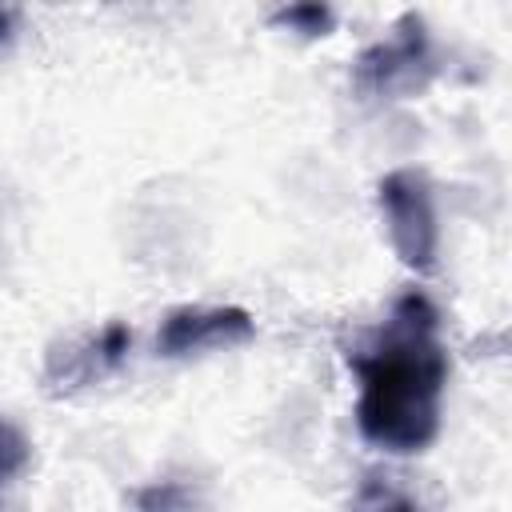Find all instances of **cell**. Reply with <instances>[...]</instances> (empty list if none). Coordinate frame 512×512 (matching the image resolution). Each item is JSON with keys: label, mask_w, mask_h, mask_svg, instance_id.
Segmentation results:
<instances>
[{"label": "cell", "mask_w": 512, "mask_h": 512, "mask_svg": "<svg viewBox=\"0 0 512 512\" xmlns=\"http://www.w3.org/2000/svg\"><path fill=\"white\" fill-rule=\"evenodd\" d=\"M436 328V304L412 288L392 304L384 328L348 352V368L360 380L356 428L380 452L412 456L440 436L448 352Z\"/></svg>", "instance_id": "obj_1"}, {"label": "cell", "mask_w": 512, "mask_h": 512, "mask_svg": "<svg viewBox=\"0 0 512 512\" xmlns=\"http://www.w3.org/2000/svg\"><path fill=\"white\" fill-rule=\"evenodd\" d=\"M380 216L388 228V244L400 256L404 268H412L416 276L436 272V256H440V216H436V196L432 184L420 168H392L380 188Z\"/></svg>", "instance_id": "obj_2"}, {"label": "cell", "mask_w": 512, "mask_h": 512, "mask_svg": "<svg viewBox=\"0 0 512 512\" xmlns=\"http://www.w3.org/2000/svg\"><path fill=\"white\" fill-rule=\"evenodd\" d=\"M436 72V56H432V40L428 28L416 12L400 16L388 40H376L372 48L360 52L356 68H352V84L364 96H384V100H404L428 88Z\"/></svg>", "instance_id": "obj_3"}, {"label": "cell", "mask_w": 512, "mask_h": 512, "mask_svg": "<svg viewBox=\"0 0 512 512\" xmlns=\"http://www.w3.org/2000/svg\"><path fill=\"white\" fill-rule=\"evenodd\" d=\"M256 336V320L236 304H180L160 320L156 352L168 360L240 348Z\"/></svg>", "instance_id": "obj_4"}, {"label": "cell", "mask_w": 512, "mask_h": 512, "mask_svg": "<svg viewBox=\"0 0 512 512\" xmlns=\"http://www.w3.org/2000/svg\"><path fill=\"white\" fill-rule=\"evenodd\" d=\"M136 512H196L200 492L188 480H152L132 492Z\"/></svg>", "instance_id": "obj_5"}, {"label": "cell", "mask_w": 512, "mask_h": 512, "mask_svg": "<svg viewBox=\"0 0 512 512\" xmlns=\"http://www.w3.org/2000/svg\"><path fill=\"white\" fill-rule=\"evenodd\" d=\"M272 24L300 32V36H328L336 28V12L328 4H288V8L272 12Z\"/></svg>", "instance_id": "obj_6"}, {"label": "cell", "mask_w": 512, "mask_h": 512, "mask_svg": "<svg viewBox=\"0 0 512 512\" xmlns=\"http://www.w3.org/2000/svg\"><path fill=\"white\" fill-rule=\"evenodd\" d=\"M32 460V444L28 436L12 424V420H0V484L4 480H16Z\"/></svg>", "instance_id": "obj_7"}, {"label": "cell", "mask_w": 512, "mask_h": 512, "mask_svg": "<svg viewBox=\"0 0 512 512\" xmlns=\"http://www.w3.org/2000/svg\"><path fill=\"white\" fill-rule=\"evenodd\" d=\"M12 36V12L8 8H0V44Z\"/></svg>", "instance_id": "obj_8"}, {"label": "cell", "mask_w": 512, "mask_h": 512, "mask_svg": "<svg viewBox=\"0 0 512 512\" xmlns=\"http://www.w3.org/2000/svg\"><path fill=\"white\" fill-rule=\"evenodd\" d=\"M380 512H416L408 500H396V504H388V508H380Z\"/></svg>", "instance_id": "obj_9"}]
</instances>
